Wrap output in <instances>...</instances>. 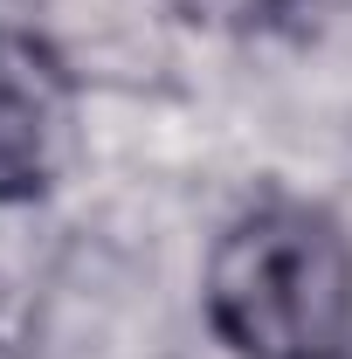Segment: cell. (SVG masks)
Returning a JSON list of instances; mask_svg holds the SVG:
<instances>
[{
    "instance_id": "4",
    "label": "cell",
    "mask_w": 352,
    "mask_h": 359,
    "mask_svg": "<svg viewBox=\"0 0 352 359\" xmlns=\"http://www.w3.org/2000/svg\"><path fill=\"white\" fill-rule=\"evenodd\" d=\"M187 28H228V21H269L276 0H173Z\"/></svg>"
},
{
    "instance_id": "1",
    "label": "cell",
    "mask_w": 352,
    "mask_h": 359,
    "mask_svg": "<svg viewBox=\"0 0 352 359\" xmlns=\"http://www.w3.org/2000/svg\"><path fill=\"white\" fill-rule=\"evenodd\" d=\"M208 332L235 359H352V228L325 201H256L201 269Z\"/></svg>"
},
{
    "instance_id": "5",
    "label": "cell",
    "mask_w": 352,
    "mask_h": 359,
    "mask_svg": "<svg viewBox=\"0 0 352 359\" xmlns=\"http://www.w3.org/2000/svg\"><path fill=\"white\" fill-rule=\"evenodd\" d=\"M276 14H297V21H352V0H276Z\"/></svg>"
},
{
    "instance_id": "2",
    "label": "cell",
    "mask_w": 352,
    "mask_h": 359,
    "mask_svg": "<svg viewBox=\"0 0 352 359\" xmlns=\"http://www.w3.org/2000/svg\"><path fill=\"white\" fill-rule=\"evenodd\" d=\"M76 97H83V83L35 28L0 21V208L42 201L69 173Z\"/></svg>"
},
{
    "instance_id": "3",
    "label": "cell",
    "mask_w": 352,
    "mask_h": 359,
    "mask_svg": "<svg viewBox=\"0 0 352 359\" xmlns=\"http://www.w3.org/2000/svg\"><path fill=\"white\" fill-rule=\"evenodd\" d=\"M76 83L145 90L159 69H173V42L187 28L173 0H42V21H28Z\"/></svg>"
}]
</instances>
